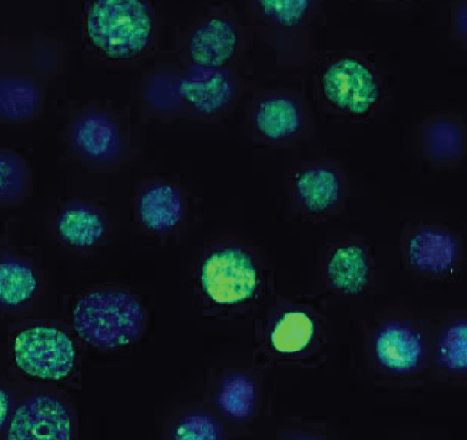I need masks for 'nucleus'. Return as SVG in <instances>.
Instances as JSON below:
<instances>
[{"label": "nucleus", "mask_w": 467, "mask_h": 440, "mask_svg": "<svg viewBox=\"0 0 467 440\" xmlns=\"http://www.w3.org/2000/svg\"><path fill=\"white\" fill-rule=\"evenodd\" d=\"M200 287L226 330H252L276 293L273 263L265 248L252 238L233 232L204 257Z\"/></svg>", "instance_id": "obj_1"}, {"label": "nucleus", "mask_w": 467, "mask_h": 440, "mask_svg": "<svg viewBox=\"0 0 467 440\" xmlns=\"http://www.w3.org/2000/svg\"><path fill=\"white\" fill-rule=\"evenodd\" d=\"M143 313L131 296L119 291H95L75 306L72 321L78 335L99 348L131 342L140 333Z\"/></svg>", "instance_id": "obj_11"}, {"label": "nucleus", "mask_w": 467, "mask_h": 440, "mask_svg": "<svg viewBox=\"0 0 467 440\" xmlns=\"http://www.w3.org/2000/svg\"><path fill=\"white\" fill-rule=\"evenodd\" d=\"M177 91L195 113L210 120H221L238 105L244 93V81L241 70L192 66L180 79Z\"/></svg>", "instance_id": "obj_13"}, {"label": "nucleus", "mask_w": 467, "mask_h": 440, "mask_svg": "<svg viewBox=\"0 0 467 440\" xmlns=\"http://www.w3.org/2000/svg\"><path fill=\"white\" fill-rule=\"evenodd\" d=\"M355 368L376 390L403 389L431 372L432 326L400 307L370 309L358 317Z\"/></svg>", "instance_id": "obj_2"}, {"label": "nucleus", "mask_w": 467, "mask_h": 440, "mask_svg": "<svg viewBox=\"0 0 467 440\" xmlns=\"http://www.w3.org/2000/svg\"><path fill=\"white\" fill-rule=\"evenodd\" d=\"M414 141L418 154L426 162L449 166L466 154L467 126L453 113H435L418 125Z\"/></svg>", "instance_id": "obj_16"}, {"label": "nucleus", "mask_w": 467, "mask_h": 440, "mask_svg": "<svg viewBox=\"0 0 467 440\" xmlns=\"http://www.w3.org/2000/svg\"><path fill=\"white\" fill-rule=\"evenodd\" d=\"M314 99L327 115L361 123L376 119L389 97L381 68L359 51H337L320 56L313 64Z\"/></svg>", "instance_id": "obj_5"}, {"label": "nucleus", "mask_w": 467, "mask_h": 440, "mask_svg": "<svg viewBox=\"0 0 467 440\" xmlns=\"http://www.w3.org/2000/svg\"><path fill=\"white\" fill-rule=\"evenodd\" d=\"M254 38L242 9L231 2L212 6L193 28L187 45L192 66L241 70Z\"/></svg>", "instance_id": "obj_10"}, {"label": "nucleus", "mask_w": 467, "mask_h": 440, "mask_svg": "<svg viewBox=\"0 0 467 440\" xmlns=\"http://www.w3.org/2000/svg\"><path fill=\"white\" fill-rule=\"evenodd\" d=\"M37 101L35 86L25 80L6 79L0 84L1 114L10 120L31 116Z\"/></svg>", "instance_id": "obj_25"}, {"label": "nucleus", "mask_w": 467, "mask_h": 440, "mask_svg": "<svg viewBox=\"0 0 467 440\" xmlns=\"http://www.w3.org/2000/svg\"><path fill=\"white\" fill-rule=\"evenodd\" d=\"M61 237L76 246H89L103 235L104 225L93 211L84 207L69 208L63 212L57 223Z\"/></svg>", "instance_id": "obj_22"}, {"label": "nucleus", "mask_w": 467, "mask_h": 440, "mask_svg": "<svg viewBox=\"0 0 467 440\" xmlns=\"http://www.w3.org/2000/svg\"><path fill=\"white\" fill-rule=\"evenodd\" d=\"M244 124L254 143L274 149L294 148L314 131L308 101L287 87L256 90L246 108Z\"/></svg>", "instance_id": "obj_8"}, {"label": "nucleus", "mask_w": 467, "mask_h": 440, "mask_svg": "<svg viewBox=\"0 0 467 440\" xmlns=\"http://www.w3.org/2000/svg\"><path fill=\"white\" fill-rule=\"evenodd\" d=\"M74 139L76 145L87 155L105 158L116 149L118 133L114 124L105 117L90 114L78 122Z\"/></svg>", "instance_id": "obj_21"}, {"label": "nucleus", "mask_w": 467, "mask_h": 440, "mask_svg": "<svg viewBox=\"0 0 467 440\" xmlns=\"http://www.w3.org/2000/svg\"><path fill=\"white\" fill-rule=\"evenodd\" d=\"M0 424L1 425H3L6 419L9 408V400L7 394L4 392V390H1L0 393Z\"/></svg>", "instance_id": "obj_28"}, {"label": "nucleus", "mask_w": 467, "mask_h": 440, "mask_svg": "<svg viewBox=\"0 0 467 440\" xmlns=\"http://www.w3.org/2000/svg\"><path fill=\"white\" fill-rule=\"evenodd\" d=\"M13 351L17 366L41 379H62L74 365L72 341L64 332L50 327L37 326L20 332Z\"/></svg>", "instance_id": "obj_14"}, {"label": "nucleus", "mask_w": 467, "mask_h": 440, "mask_svg": "<svg viewBox=\"0 0 467 440\" xmlns=\"http://www.w3.org/2000/svg\"><path fill=\"white\" fill-rule=\"evenodd\" d=\"M377 262L371 245L358 234H328L313 257L309 298L323 309H345L361 316L376 287Z\"/></svg>", "instance_id": "obj_6"}, {"label": "nucleus", "mask_w": 467, "mask_h": 440, "mask_svg": "<svg viewBox=\"0 0 467 440\" xmlns=\"http://www.w3.org/2000/svg\"><path fill=\"white\" fill-rule=\"evenodd\" d=\"M275 369L252 346L226 351L214 372L210 403L236 440H254L273 418Z\"/></svg>", "instance_id": "obj_3"}, {"label": "nucleus", "mask_w": 467, "mask_h": 440, "mask_svg": "<svg viewBox=\"0 0 467 440\" xmlns=\"http://www.w3.org/2000/svg\"><path fill=\"white\" fill-rule=\"evenodd\" d=\"M92 43L115 58L140 53L147 45L151 19L144 3L138 0H99L87 16Z\"/></svg>", "instance_id": "obj_12"}, {"label": "nucleus", "mask_w": 467, "mask_h": 440, "mask_svg": "<svg viewBox=\"0 0 467 440\" xmlns=\"http://www.w3.org/2000/svg\"><path fill=\"white\" fill-rule=\"evenodd\" d=\"M254 440H344L326 422L302 417L272 418Z\"/></svg>", "instance_id": "obj_20"}, {"label": "nucleus", "mask_w": 467, "mask_h": 440, "mask_svg": "<svg viewBox=\"0 0 467 440\" xmlns=\"http://www.w3.org/2000/svg\"><path fill=\"white\" fill-rule=\"evenodd\" d=\"M242 10L254 37L281 67H307L320 56L317 45L324 16L321 1L252 0L245 1Z\"/></svg>", "instance_id": "obj_7"}, {"label": "nucleus", "mask_w": 467, "mask_h": 440, "mask_svg": "<svg viewBox=\"0 0 467 440\" xmlns=\"http://www.w3.org/2000/svg\"><path fill=\"white\" fill-rule=\"evenodd\" d=\"M173 440H236L211 406L186 414L177 424Z\"/></svg>", "instance_id": "obj_23"}, {"label": "nucleus", "mask_w": 467, "mask_h": 440, "mask_svg": "<svg viewBox=\"0 0 467 440\" xmlns=\"http://www.w3.org/2000/svg\"><path fill=\"white\" fill-rule=\"evenodd\" d=\"M348 181L341 166L330 160H306L285 180V197L290 212L304 222L325 223L343 214L348 198Z\"/></svg>", "instance_id": "obj_9"}, {"label": "nucleus", "mask_w": 467, "mask_h": 440, "mask_svg": "<svg viewBox=\"0 0 467 440\" xmlns=\"http://www.w3.org/2000/svg\"><path fill=\"white\" fill-rule=\"evenodd\" d=\"M36 286L35 276L26 266L13 261L0 265V299L6 306H16L28 299Z\"/></svg>", "instance_id": "obj_24"}, {"label": "nucleus", "mask_w": 467, "mask_h": 440, "mask_svg": "<svg viewBox=\"0 0 467 440\" xmlns=\"http://www.w3.org/2000/svg\"><path fill=\"white\" fill-rule=\"evenodd\" d=\"M182 214L181 197L170 185H155L141 196L140 219L150 230L162 232L174 227L181 220Z\"/></svg>", "instance_id": "obj_19"}, {"label": "nucleus", "mask_w": 467, "mask_h": 440, "mask_svg": "<svg viewBox=\"0 0 467 440\" xmlns=\"http://www.w3.org/2000/svg\"><path fill=\"white\" fill-rule=\"evenodd\" d=\"M21 165L12 154L0 155L1 197L14 194L20 185Z\"/></svg>", "instance_id": "obj_27"}, {"label": "nucleus", "mask_w": 467, "mask_h": 440, "mask_svg": "<svg viewBox=\"0 0 467 440\" xmlns=\"http://www.w3.org/2000/svg\"><path fill=\"white\" fill-rule=\"evenodd\" d=\"M326 309L275 293L254 327V349L275 368H317L326 360Z\"/></svg>", "instance_id": "obj_4"}, {"label": "nucleus", "mask_w": 467, "mask_h": 440, "mask_svg": "<svg viewBox=\"0 0 467 440\" xmlns=\"http://www.w3.org/2000/svg\"><path fill=\"white\" fill-rule=\"evenodd\" d=\"M445 22L449 37L467 47V1L449 3Z\"/></svg>", "instance_id": "obj_26"}, {"label": "nucleus", "mask_w": 467, "mask_h": 440, "mask_svg": "<svg viewBox=\"0 0 467 440\" xmlns=\"http://www.w3.org/2000/svg\"><path fill=\"white\" fill-rule=\"evenodd\" d=\"M7 440H71L70 417L57 400L34 396L16 410Z\"/></svg>", "instance_id": "obj_17"}, {"label": "nucleus", "mask_w": 467, "mask_h": 440, "mask_svg": "<svg viewBox=\"0 0 467 440\" xmlns=\"http://www.w3.org/2000/svg\"><path fill=\"white\" fill-rule=\"evenodd\" d=\"M440 382H467V315L458 314L432 326L431 372Z\"/></svg>", "instance_id": "obj_18"}, {"label": "nucleus", "mask_w": 467, "mask_h": 440, "mask_svg": "<svg viewBox=\"0 0 467 440\" xmlns=\"http://www.w3.org/2000/svg\"><path fill=\"white\" fill-rule=\"evenodd\" d=\"M403 255L415 272L439 277L456 267L461 257V244L458 237L445 228L423 225L407 236Z\"/></svg>", "instance_id": "obj_15"}]
</instances>
